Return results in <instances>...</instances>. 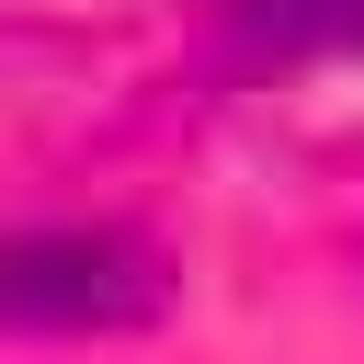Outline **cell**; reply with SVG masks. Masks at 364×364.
<instances>
[{
  "label": "cell",
  "mask_w": 364,
  "mask_h": 364,
  "mask_svg": "<svg viewBox=\"0 0 364 364\" xmlns=\"http://www.w3.org/2000/svg\"><path fill=\"white\" fill-rule=\"evenodd\" d=\"M0 296L23 330H136L171 284H159V250L125 228H34V239H11Z\"/></svg>",
  "instance_id": "6da1fadb"
},
{
  "label": "cell",
  "mask_w": 364,
  "mask_h": 364,
  "mask_svg": "<svg viewBox=\"0 0 364 364\" xmlns=\"http://www.w3.org/2000/svg\"><path fill=\"white\" fill-rule=\"evenodd\" d=\"M228 11L273 46H353L364 34V0H228Z\"/></svg>",
  "instance_id": "7a4b0ae2"
}]
</instances>
